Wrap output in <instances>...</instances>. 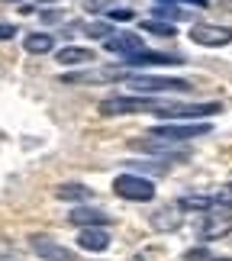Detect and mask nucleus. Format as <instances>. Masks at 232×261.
Here are the masks:
<instances>
[{"label":"nucleus","mask_w":232,"mask_h":261,"mask_svg":"<svg viewBox=\"0 0 232 261\" xmlns=\"http://www.w3.org/2000/svg\"><path fill=\"white\" fill-rule=\"evenodd\" d=\"M126 87L136 97H148V94H187L190 81L184 77H161V74H126Z\"/></svg>","instance_id":"obj_1"},{"label":"nucleus","mask_w":232,"mask_h":261,"mask_svg":"<svg viewBox=\"0 0 232 261\" xmlns=\"http://www.w3.org/2000/svg\"><path fill=\"white\" fill-rule=\"evenodd\" d=\"M152 113L158 119H200L223 113V103H165V100H155Z\"/></svg>","instance_id":"obj_2"},{"label":"nucleus","mask_w":232,"mask_h":261,"mask_svg":"<svg viewBox=\"0 0 232 261\" xmlns=\"http://www.w3.org/2000/svg\"><path fill=\"white\" fill-rule=\"evenodd\" d=\"M113 194L123 200H133V203H148L155 197V184L136 171H126V174L113 177Z\"/></svg>","instance_id":"obj_3"},{"label":"nucleus","mask_w":232,"mask_h":261,"mask_svg":"<svg viewBox=\"0 0 232 261\" xmlns=\"http://www.w3.org/2000/svg\"><path fill=\"white\" fill-rule=\"evenodd\" d=\"M232 232V213L229 210H210L203 213V219L197 223V239H203V242H216V239H226Z\"/></svg>","instance_id":"obj_4"},{"label":"nucleus","mask_w":232,"mask_h":261,"mask_svg":"<svg viewBox=\"0 0 232 261\" xmlns=\"http://www.w3.org/2000/svg\"><path fill=\"white\" fill-rule=\"evenodd\" d=\"M155 100L152 97H107L100 103V113L104 116H126V113H152Z\"/></svg>","instance_id":"obj_5"},{"label":"nucleus","mask_w":232,"mask_h":261,"mask_svg":"<svg viewBox=\"0 0 232 261\" xmlns=\"http://www.w3.org/2000/svg\"><path fill=\"white\" fill-rule=\"evenodd\" d=\"M190 39L197 45H207V48H223L232 42V29L229 26H216V23H197L190 29Z\"/></svg>","instance_id":"obj_6"},{"label":"nucleus","mask_w":232,"mask_h":261,"mask_svg":"<svg viewBox=\"0 0 232 261\" xmlns=\"http://www.w3.org/2000/svg\"><path fill=\"white\" fill-rule=\"evenodd\" d=\"M152 139H165V142H187V139H197V136H210V126H177V123H165V126H155L152 133H145Z\"/></svg>","instance_id":"obj_7"},{"label":"nucleus","mask_w":232,"mask_h":261,"mask_svg":"<svg viewBox=\"0 0 232 261\" xmlns=\"http://www.w3.org/2000/svg\"><path fill=\"white\" fill-rule=\"evenodd\" d=\"M119 62H123V71L126 68H161V65H181L184 62V58L181 55H165V52H136V55H129V58H119Z\"/></svg>","instance_id":"obj_8"},{"label":"nucleus","mask_w":232,"mask_h":261,"mask_svg":"<svg viewBox=\"0 0 232 261\" xmlns=\"http://www.w3.org/2000/svg\"><path fill=\"white\" fill-rule=\"evenodd\" d=\"M104 48L113 52V55H119V58H129V55L142 52V36H136V33H113L110 39H104Z\"/></svg>","instance_id":"obj_9"},{"label":"nucleus","mask_w":232,"mask_h":261,"mask_svg":"<svg viewBox=\"0 0 232 261\" xmlns=\"http://www.w3.org/2000/svg\"><path fill=\"white\" fill-rule=\"evenodd\" d=\"M181 223H184V210L177 203H168L152 213V229H158V232H174V229H181Z\"/></svg>","instance_id":"obj_10"},{"label":"nucleus","mask_w":232,"mask_h":261,"mask_svg":"<svg viewBox=\"0 0 232 261\" xmlns=\"http://www.w3.org/2000/svg\"><path fill=\"white\" fill-rule=\"evenodd\" d=\"M33 252L39 258H45V261H74V255L68 252V248H62L58 242H52V239H45V236H33Z\"/></svg>","instance_id":"obj_11"},{"label":"nucleus","mask_w":232,"mask_h":261,"mask_svg":"<svg viewBox=\"0 0 232 261\" xmlns=\"http://www.w3.org/2000/svg\"><path fill=\"white\" fill-rule=\"evenodd\" d=\"M110 232L104 226H90V229H81V236H78V245L84 248V252H107L110 248Z\"/></svg>","instance_id":"obj_12"},{"label":"nucleus","mask_w":232,"mask_h":261,"mask_svg":"<svg viewBox=\"0 0 232 261\" xmlns=\"http://www.w3.org/2000/svg\"><path fill=\"white\" fill-rule=\"evenodd\" d=\"M68 223L81 226V229H90V226H104L107 223V213L104 210H94V206H74L68 213Z\"/></svg>","instance_id":"obj_13"},{"label":"nucleus","mask_w":232,"mask_h":261,"mask_svg":"<svg viewBox=\"0 0 232 261\" xmlns=\"http://www.w3.org/2000/svg\"><path fill=\"white\" fill-rule=\"evenodd\" d=\"M177 206L184 210V213H210V210H216L213 194H187V197L177 200Z\"/></svg>","instance_id":"obj_14"},{"label":"nucleus","mask_w":232,"mask_h":261,"mask_svg":"<svg viewBox=\"0 0 232 261\" xmlns=\"http://www.w3.org/2000/svg\"><path fill=\"white\" fill-rule=\"evenodd\" d=\"M23 48L29 55H45V52H52L55 48V36L52 33H29L23 39Z\"/></svg>","instance_id":"obj_15"},{"label":"nucleus","mask_w":232,"mask_h":261,"mask_svg":"<svg viewBox=\"0 0 232 261\" xmlns=\"http://www.w3.org/2000/svg\"><path fill=\"white\" fill-rule=\"evenodd\" d=\"M90 58H94V52H90V48L68 45V48H62V52L55 55V62H58V65H87Z\"/></svg>","instance_id":"obj_16"},{"label":"nucleus","mask_w":232,"mask_h":261,"mask_svg":"<svg viewBox=\"0 0 232 261\" xmlns=\"http://www.w3.org/2000/svg\"><path fill=\"white\" fill-rule=\"evenodd\" d=\"M55 197L58 200H81L84 203V200L94 197V190L84 187V184H62V187H55Z\"/></svg>","instance_id":"obj_17"},{"label":"nucleus","mask_w":232,"mask_h":261,"mask_svg":"<svg viewBox=\"0 0 232 261\" xmlns=\"http://www.w3.org/2000/svg\"><path fill=\"white\" fill-rule=\"evenodd\" d=\"M174 19V23H177V19H194V13H190V10H184V7H171V4H158L155 7V19Z\"/></svg>","instance_id":"obj_18"},{"label":"nucleus","mask_w":232,"mask_h":261,"mask_svg":"<svg viewBox=\"0 0 232 261\" xmlns=\"http://www.w3.org/2000/svg\"><path fill=\"white\" fill-rule=\"evenodd\" d=\"M142 29H145V33H152V36H174V26H171V23H161V19H145V23H142Z\"/></svg>","instance_id":"obj_19"},{"label":"nucleus","mask_w":232,"mask_h":261,"mask_svg":"<svg viewBox=\"0 0 232 261\" xmlns=\"http://www.w3.org/2000/svg\"><path fill=\"white\" fill-rule=\"evenodd\" d=\"M213 203L219 210H229V213H232V184H226V187L216 190V194H213Z\"/></svg>","instance_id":"obj_20"},{"label":"nucleus","mask_w":232,"mask_h":261,"mask_svg":"<svg viewBox=\"0 0 232 261\" xmlns=\"http://www.w3.org/2000/svg\"><path fill=\"white\" fill-rule=\"evenodd\" d=\"M113 33H116V29L110 26V23H90V26H87V36H90V39H110Z\"/></svg>","instance_id":"obj_21"},{"label":"nucleus","mask_w":232,"mask_h":261,"mask_svg":"<svg viewBox=\"0 0 232 261\" xmlns=\"http://www.w3.org/2000/svg\"><path fill=\"white\" fill-rule=\"evenodd\" d=\"M155 4H171V7H207L210 0H155Z\"/></svg>","instance_id":"obj_22"},{"label":"nucleus","mask_w":232,"mask_h":261,"mask_svg":"<svg viewBox=\"0 0 232 261\" xmlns=\"http://www.w3.org/2000/svg\"><path fill=\"white\" fill-rule=\"evenodd\" d=\"M184 261H210V252L207 248H190V252L184 255Z\"/></svg>","instance_id":"obj_23"},{"label":"nucleus","mask_w":232,"mask_h":261,"mask_svg":"<svg viewBox=\"0 0 232 261\" xmlns=\"http://www.w3.org/2000/svg\"><path fill=\"white\" fill-rule=\"evenodd\" d=\"M16 36V29L10 26V23H0V42H7V39H13Z\"/></svg>","instance_id":"obj_24"},{"label":"nucleus","mask_w":232,"mask_h":261,"mask_svg":"<svg viewBox=\"0 0 232 261\" xmlns=\"http://www.w3.org/2000/svg\"><path fill=\"white\" fill-rule=\"evenodd\" d=\"M110 16H113V19H133V10H123V7H113V10H110Z\"/></svg>","instance_id":"obj_25"},{"label":"nucleus","mask_w":232,"mask_h":261,"mask_svg":"<svg viewBox=\"0 0 232 261\" xmlns=\"http://www.w3.org/2000/svg\"><path fill=\"white\" fill-rule=\"evenodd\" d=\"M210 261H232V258H210Z\"/></svg>","instance_id":"obj_26"},{"label":"nucleus","mask_w":232,"mask_h":261,"mask_svg":"<svg viewBox=\"0 0 232 261\" xmlns=\"http://www.w3.org/2000/svg\"><path fill=\"white\" fill-rule=\"evenodd\" d=\"M0 261H16V258H10V255H7V258H0Z\"/></svg>","instance_id":"obj_27"}]
</instances>
